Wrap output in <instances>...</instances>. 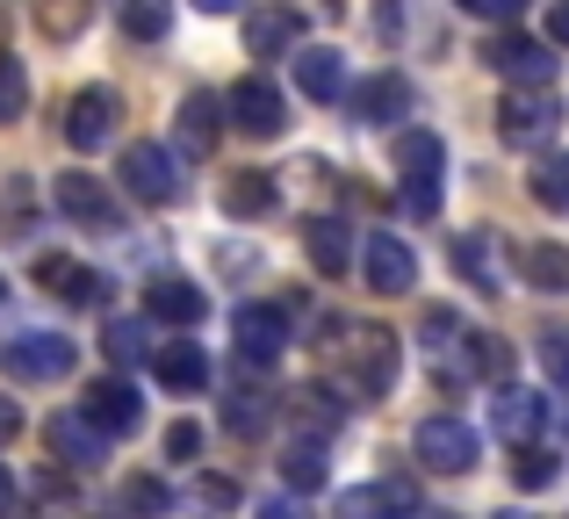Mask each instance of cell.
Masks as SVG:
<instances>
[{"mask_svg":"<svg viewBox=\"0 0 569 519\" xmlns=\"http://www.w3.org/2000/svg\"><path fill=\"white\" fill-rule=\"evenodd\" d=\"M116 173H123V188H130L138 202H152V210H173V202L188 196V173H181V159H173V144H159V138H138V144H123Z\"/></svg>","mask_w":569,"mask_h":519,"instance_id":"cell-1","label":"cell"},{"mask_svg":"<svg viewBox=\"0 0 569 519\" xmlns=\"http://www.w3.org/2000/svg\"><path fill=\"white\" fill-rule=\"evenodd\" d=\"M397 167H403V210L411 217H440L447 144L432 138V130H397Z\"/></svg>","mask_w":569,"mask_h":519,"instance_id":"cell-2","label":"cell"},{"mask_svg":"<svg viewBox=\"0 0 569 519\" xmlns=\"http://www.w3.org/2000/svg\"><path fill=\"white\" fill-rule=\"evenodd\" d=\"M72 361H80V347L66 332H8L0 339V368L14 382H66Z\"/></svg>","mask_w":569,"mask_h":519,"instance_id":"cell-3","label":"cell"},{"mask_svg":"<svg viewBox=\"0 0 569 519\" xmlns=\"http://www.w3.org/2000/svg\"><path fill=\"white\" fill-rule=\"evenodd\" d=\"M223 116H231V130H246V138H281V130H289V101H281V87L260 80V72H246V80L223 94Z\"/></svg>","mask_w":569,"mask_h":519,"instance_id":"cell-4","label":"cell"},{"mask_svg":"<svg viewBox=\"0 0 569 519\" xmlns=\"http://www.w3.org/2000/svg\"><path fill=\"white\" fill-rule=\"evenodd\" d=\"M339 361H347V376H353V390H361V397H382L389 382H397V339L376 332V325H347Z\"/></svg>","mask_w":569,"mask_h":519,"instance_id":"cell-5","label":"cell"},{"mask_svg":"<svg viewBox=\"0 0 569 519\" xmlns=\"http://www.w3.org/2000/svg\"><path fill=\"white\" fill-rule=\"evenodd\" d=\"M411 448H418V462L426 469H440V477H461V469H476V426L469 419H426L411 433Z\"/></svg>","mask_w":569,"mask_h":519,"instance_id":"cell-6","label":"cell"},{"mask_svg":"<svg viewBox=\"0 0 569 519\" xmlns=\"http://www.w3.org/2000/svg\"><path fill=\"white\" fill-rule=\"evenodd\" d=\"M332 519H440V512L418 506L411 483H353L332 498Z\"/></svg>","mask_w":569,"mask_h":519,"instance_id":"cell-7","label":"cell"},{"mask_svg":"<svg viewBox=\"0 0 569 519\" xmlns=\"http://www.w3.org/2000/svg\"><path fill=\"white\" fill-rule=\"evenodd\" d=\"M51 202L72 217V224H94V231H123V202L94 181V173H58L51 181Z\"/></svg>","mask_w":569,"mask_h":519,"instance_id":"cell-8","label":"cell"},{"mask_svg":"<svg viewBox=\"0 0 569 519\" xmlns=\"http://www.w3.org/2000/svg\"><path fill=\"white\" fill-rule=\"evenodd\" d=\"M116 123H123V94L116 87H80L66 109V144L72 152H94L101 138H116Z\"/></svg>","mask_w":569,"mask_h":519,"instance_id":"cell-9","label":"cell"},{"mask_svg":"<svg viewBox=\"0 0 569 519\" xmlns=\"http://www.w3.org/2000/svg\"><path fill=\"white\" fill-rule=\"evenodd\" d=\"M231 339H238V361L246 368H274L281 353H289V318H281L274 303H246L238 325H231Z\"/></svg>","mask_w":569,"mask_h":519,"instance_id":"cell-10","label":"cell"},{"mask_svg":"<svg viewBox=\"0 0 569 519\" xmlns=\"http://www.w3.org/2000/svg\"><path fill=\"white\" fill-rule=\"evenodd\" d=\"M556 123H562V116H556V101H548L541 87H519V94L498 101V138L505 144H548Z\"/></svg>","mask_w":569,"mask_h":519,"instance_id":"cell-11","label":"cell"},{"mask_svg":"<svg viewBox=\"0 0 569 519\" xmlns=\"http://www.w3.org/2000/svg\"><path fill=\"white\" fill-rule=\"evenodd\" d=\"M43 440H51V455L66 469H94L101 455H109V433H101L87 411H51V419H43Z\"/></svg>","mask_w":569,"mask_h":519,"instance_id":"cell-12","label":"cell"},{"mask_svg":"<svg viewBox=\"0 0 569 519\" xmlns=\"http://www.w3.org/2000/svg\"><path fill=\"white\" fill-rule=\"evenodd\" d=\"M361 267H368V289H382V296H403L418 281V253L397 239V231H376L368 253H361Z\"/></svg>","mask_w":569,"mask_h":519,"instance_id":"cell-13","label":"cell"},{"mask_svg":"<svg viewBox=\"0 0 569 519\" xmlns=\"http://www.w3.org/2000/svg\"><path fill=\"white\" fill-rule=\"evenodd\" d=\"M87 419H94L109 440H123V433H138V419H144V397L130 390L123 376H109V382H94V390H87Z\"/></svg>","mask_w":569,"mask_h":519,"instance_id":"cell-14","label":"cell"},{"mask_svg":"<svg viewBox=\"0 0 569 519\" xmlns=\"http://www.w3.org/2000/svg\"><path fill=\"white\" fill-rule=\"evenodd\" d=\"M296 87H303L310 101H339L347 94V58H339L332 43H303V51H296Z\"/></svg>","mask_w":569,"mask_h":519,"instance_id":"cell-15","label":"cell"},{"mask_svg":"<svg viewBox=\"0 0 569 519\" xmlns=\"http://www.w3.org/2000/svg\"><path fill=\"white\" fill-rule=\"evenodd\" d=\"M353 109H361V123H403L411 116V80L403 72H376V80L353 87Z\"/></svg>","mask_w":569,"mask_h":519,"instance_id":"cell-16","label":"cell"},{"mask_svg":"<svg viewBox=\"0 0 569 519\" xmlns=\"http://www.w3.org/2000/svg\"><path fill=\"white\" fill-rule=\"evenodd\" d=\"M483 58L505 72V80H519V87H548V72H556V58H548L533 37H498Z\"/></svg>","mask_w":569,"mask_h":519,"instance_id":"cell-17","label":"cell"},{"mask_svg":"<svg viewBox=\"0 0 569 519\" xmlns=\"http://www.w3.org/2000/svg\"><path fill=\"white\" fill-rule=\"evenodd\" d=\"M144 303H152V318H167V325H202L209 318V296L194 289L188 275H159L152 289H144Z\"/></svg>","mask_w":569,"mask_h":519,"instance_id":"cell-18","label":"cell"},{"mask_svg":"<svg viewBox=\"0 0 569 519\" xmlns=\"http://www.w3.org/2000/svg\"><path fill=\"white\" fill-rule=\"evenodd\" d=\"M296 43H303V14H296V8H260V14H246V51H252V58L296 51Z\"/></svg>","mask_w":569,"mask_h":519,"instance_id":"cell-19","label":"cell"},{"mask_svg":"<svg viewBox=\"0 0 569 519\" xmlns=\"http://www.w3.org/2000/svg\"><path fill=\"white\" fill-rule=\"evenodd\" d=\"M455 267L469 275V289H483V296L505 289V260H498V239H490V231H461V239H455Z\"/></svg>","mask_w":569,"mask_h":519,"instance_id":"cell-20","label":"cell"},{"mask_svg":"<svg viewBox=\"0 0 569 519\" xmlns=\"http://www.w3.org/2000/svg\"><path fill=\"white\" fill-rule=\"evenodd\" d=\"M274 196H281V188H274V173H267V167H238L231 181H223V210H231L238 224L267 217V210H274Z\"/></svg>","mask_w":569,"mask_h":519,"instance_id":"cell-21","label":"cell"},{"mask_svg":"<svg viewBox=\"0 0 569 519\" xmlns=\"http://www.w3.org/2000/svg\"><path fill=\"white\" fill-rule=\"evenodd\" d=\"M303 246H310V267H318V275H332V281L353 267V231L339 224V217H310Z\"/></svg>","mask_w":569,"mask_h":519,"instance_id":"cell-22","label":"cell"},{"mask_svg":"<svg viewBox=\"0 0 569 519\" xmlns=\"http://www.w3.org/2000/svg\"><path fill=\"white\" fill-rule=\"evenodd\" d=\"M490 426H498L505 440H533L548 426V397L533 390H498V405H490Z\"/></svg>","mask_w":569,"mask_h":519,"instance_id":"cell-23","label":"cell"},{"mask_svg":"<svg viewBox=\"0 0 569 519\" xmlns=\"http://www.w3.org/2000/svg\"><path fill=\"white\" fill-rule=\"evenodd\" d=\"M37 281L51 296H66V303H94V296H101V275L80 267V260H66V253H37Z\"/></svg>","mask_w":569,"mask_h":519,"instance_id":"cell-24","label":"cell"},{"mask_svg":"<svg viewBox=\"0 0 569 519\" xmlns=\"http://www.w3.org/2000/svg\"><path fill=\"white\" fill-rule=\"evenodd\" d=\"M217 116H223L217 94H188V101H181V123H173V138H181L188 159H209V152H217Z\"/></svg>","mask_w":569,"mask_h":519,"instance_id":"cell-25","label":"cell"},{"mask_svg":"<svg viewBox=\"0 0 569 519\" xmlns=\"http://www.w3.org/2000/svg\"><path fill=\"white\" fill-rule=\"evenodd\" d=\"M152 368H159V382L167 390H209V353L202 347H152Z\"/></svg>","mask_w":569,"mask_h":519,"instance_id":"cell-26","label":"cell"},{"mask_svg":"<svg viewBox=\"0 0 569 519\" xmlns=\"http://www.w3.org/2000/svg\"><path fill=\"white\" fill-rule=\"evenodd\" d=\"M109 14L123 22V37H138V43H159L173 29V0H109Z\"/></svg>","mask_w":569,"mask_h":519,"instance_id":"cell-27","label":"cell"},{"mask_svg":"<svg viewBox=\"0 0 569 519\" xmlns=\"http://www.w3.org/2000/svg\"><path fill=\"white\" fill-rule=\"evenodd\" d=\"M527 196L541 202V210L569 217V152H541V159H533V173H527Z\"/></svg>","mask_w":569,"mask_h":519,"instance_id":"cell-28","label":"cell"},{"mask_svg":"<svg viewBox=\"0 0 569 519\" xmlns=\"http://www.w3.org/2000/svg\"><path fill=\"white\" fill-rule=\"evenodd\" d=\"M87 22H94V0H37V29L51 43H72Z\"/></svg>","mask_w":569,"mask_h":519,"instance_id":"cell-29","label":"cell"},{"mask_svg":"<svg viewBox=\"0 0 569 519\" xmlns=\"http://www.w3.org/2000/svg\"><path fill=\"white\" fill-rule=\"evenodd\" d=\"M519 275L533 289H569V253L562 246H519Z\"/></svg>","mask_w":569,"mask_h":519,"instance_id":"cell-30","label":"cell"},{"mask_svg":"<svg viewBox=\"0 0 569 519\" xmlns=\"http://www.w3.org/2000/svg\"><path fill=\"white\" fill-rule=\"evenodd\" d=\"M281 477H289V491H318L325 483V448L318 440H289V448H281Z\"/></svg>","mask_w":569,"mask_h":519,"instance_id":"cell-31","label":"cell"},{"mask_svg":"<svg viewBox=\"0 0 569 519\" xmlns=\"http://www.w3.org/2000/svg\"><path fill=\"white\" fill-rule=\"evenodd\" d=\"M29 202H37V188H29L22 173H8V181H0V239H22L29 231Z\"/></svg>","mask_w":569,"mask_h":519,"instance_id":"cell-32","label":"cell"},{"mask_svg":"<svg viewBox=\"0 0 569 519\" xmlns=\"http://www.w3.org/2000/svg\"><path fill=\"white\" fill-rule=\"evenodd\" d=\"M123 512H130V519H167V512H173V491H167L159 477H130V483H123Z\"/></svg>","mask_w":569,"mask_h":519,"instance_id":"cell-33","label":"cell"},{"mask_svg":"<svg viewBox=\"0 0 569 519\" xmlns=\"http://www.w3.org/2000/svg\"><path fill=\"white\" fill-rule=\"evenodd\" d=\"M22 109H29V72H22V58L0 51V123H14Z\"/></svg>","mask_w":569,"mask_h":519,"instance_id":"cell-34","label":"cell"},{"mask_svg":"<svg viewBox=\"0 0 569 519\" xmlns=\"http://www.w3.org/2000/svg\"><path fill=\"white\" fill-rule=\"evenodd\" d=\"M101 347H109V361H144V325L138 318H109V332H101Z\"/></svg>","mask_w":569,"mask_h":519,"instance_id":"cell-35","label":"cell"},{"mask_svg":"<svg viewBox=\"0 0 569 519\" xmlns=\"http://www.w3.org/2000/svg\"><path fill=\"white\" fill-rule=\"evenodd\" d=\"M267 419H274V411H267L260 405V397H246V390H238V397H223V426H231V433H267Z\"/></svg>","mask_w":569,"mask_h":519,"instance_id":"cell-36","label":"cell"},{"mask_svg":"<svg viewBox=\"0 0 569 519\" xmlns=\"http://www.w3.org/2000/svg\"><path fill=\"white\" fill-rule=\"evenodd\" d=\"M512 477H519V491H548V483H556V455L548 448H519Z\"/></svg>","mask_w":569,"mask_h":519,"instance_id":"cell-37","label":"cell"},{"mask_svg":"<svg viewBox=\"0 0 569 519\" xmlns=\"http://www.w3.org/2000/svg\"><path fill=\"white\" fill-rule=\"evenodd\" d=\"M167 455H173V462H194V455H202V426L181 419V426L167 433Z\"/></svg>","mask_w":569,"mask_h":519,"instance_id":"cell-38","label":"cell"},{"mask_svg":"<svg viewBox=\"0 0 569 519\" xmlns=\"http://www.w3.org/2000/svg\"><path fill=\"white\" fill-rule=\"evenodd\" d=\"M426 339L447 353V339H461V318H455V310H426Z\"/></svg>","mask_w":569,"mask_h":519,"instance_id":"cell-39","label":"cell"},{"mask_svg":"<svg viewBox=\"0 0 569 519\" xmlns=\"http://www.w3.org/2000/svg\"><path fill=\"white\" fill-rule=\"evenodd\" d=\"M202 498L209 506H238V483L231 477H202Z\"/></svg>","mask_w":569,"mask_h":519,"instance_id":"cell-40","label":"cell"},{"mask_svg":"<svg viewBox=\"0 0 569 519\" xmlns=\"http://www.w3.org/2000/svg\"><path fill=\"white\" fill-rule=\"evenodd\" d=\"M548 368H556V382H569V332L548 339Z\"/></svg>","mask_w":569,"mask_h":519,"instance_id":"cell-41","label":"cell"},{"mask_svg":"<svg viewBox=\"0 0 569 519\" xmlns=\"http://www.w3.org/2000/svg\"><path fill=\"white\" fill-rule=\"evenodd\" d=\"M22 433V405H14V397H0V440H14Z\"/></svg>","mask_w":569,"mask_h":519,"instance_id":"cell-42","label":"cell"},{"mask_svg":"<svg viewBox=\"0 0 569 519\" xmlns=\"http://www.w3.org/2000/svg\"><path fill=\"white\" fill-rule=\"evenodd\" d=\"M260 519H310V512L296 506V498H267V506H260Z\"/></svg>","mask_w":569,"mask_h":519,"instance_id":"cell-43","label":"cell"},{"mask_svg":"<svg viewBox=\"0 0 569 519\" xmlns=\"http://www.w3.org/2000/svg\"><path fill=\"white\" fill-rule=\"evenodd\" d=\"M548 37L569 43V0H556V14H548Z\"/></svg>","mask_w":569,"mask_h":519,"instance_id":"cell-44","label":"cell"},{"mask_svg":"<svg viewBox=\"0 0 569 519\" xmlns=\"http://www.w3.org/2000/svg\"><path fill=\"white\" fill-rule=\"evenodd\" d=\"M194 8H202V14H238L246 0H194Z\"/></svg>","mask_w":569,"mask_h":519,"instance_id":"cell-45","label":"cell"},{"mask_svg":"<svg viewBox=\"0 0 569 519\" xmlns=\"http://www.w3.org/2000/svg\"><path fill=\"white\" fill-rule=\"evenodd\" d=\"M14 506V477H8V469H0V512H8Z\"/></svg>","mask_w":569,"mask_h":519,"instance_id":"cell-46","label":"cell"},{"mask_svg":"<svg viewBox=\"0 0 569 519\" xmlns=\"http://www.w3.org/2000/svg\"><path fill=\"white\" fill-rule=\"evenodd\" d=\"M519 8H527V0H498V8H490V14H505V22H512V14H519Z\"/></svg>","mask_w":569,"mask_h":519,"instance_id":"cell-47","label":"cell"},{"mask_svg":"<svg viewBox=\"0 0 569 519\" xmlns=\"http://www.w3.org/2000/svg\"><path fill=\"white\" fill-rule=\"evenodd\" d=\"M461 8H469V14H490V8H498V0H461Z\"/></svg>","mask_w":569,"mask_h":519,"instance_id":"cell-48","label":"cell"},{"mask_svg":"<svg viewBox=\"0 0 569 519\" xmlns=\"http://www.w3.org/2000/svg\"><path fill=\"white\" fill-rule=\"evenodd\" d=\"M498 519H533V512H498Z\"/></svg>","mask_w":569,"mask_h":519,"instance_id":"cell-49","label":"cell"},{"mask_svg":"<svg viewBox=\"0 0 569 519\" xmlns=\"http://www.w3.org/2000/svg\"><path fill=\"white\" fill-rule=\"evenodd\" d=\"M0 296H8V281H0Z\"/></svg>","mask_w":569,"mask_h":519,"instance_id":"cell-50","label":"cell"}]
</instances>
